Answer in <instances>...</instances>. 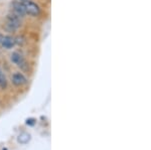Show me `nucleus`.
Returning <instances> with one entry per match:
<instances>
[{
	"label": "nucleus",
	"mask_w": 151,
	"mask_h": 150,
	"mask_svg": "<svg viewBox=\"0 0 151 150\" xmlns=\"http://www.w3.org/2000/svg\"><path fill=\"white\" fill-rule=\"evenodd\" d=\"M21 20L16 14H8L6 17V27L9 30H16L20 27Z\"/></svg>",
	"instance_id": "nucleus-1"
},
{
	"label": "nucleus",
	"mask_w": 151,
	"mask_h": 150,
	"mask_svg": "<svg viewBox=\"0 0 151 150\" xmlns=\"http://www.w3.org/2000/svg\"><path fill=\"white\" fill-rule=\"evenodd\" d=\"M23 5L24 8H25V13L29 14V15H32V16H36L40 14V6L37 5L35 2H31V1H24L23 2Z\"/></svg>",
	"instance_id": "nucleus-2"
},
{
	"label": "nucleus",
	"mask_w": 151,
	"mask_h": 150,
	"mask_svg": "<svg viewBox=\"0 0 151 150\" xmlns=\"http://www.w3.org/2000/svg\"><path fill=\"white\" fill-rule=\"evenodd\" d=\"M11 60L16 65L17 67H19L22 70L27 69V62H25V60L23 59V57L18 52H13L11 55Z\"/></svg>",
	"instance_id": "nucleus-3"
},
{
	"label": "nucleus",
	"mask_w": 151,
	"mask_h": 150,
	"mask_svg": "<svg viewBox=\"0 0 151 150\" xmlns=\"http://www.w3.org/2000/svg\"><path fill=\"white\" fill-rule=\"evenodd\" d=\"M11 80H12V83L17 87H21V86H23V85H25L26 83H27V80H26V78L23 76L22 74H20V72H15V74L12 76Z\"/></svg>",
	"instance_id": "nucleus-4"
},
{
	"label": "nucleus",
	"mask_w": 151,
	"mask_h": 150,
	"mask_svg": "<svg viewBox=\"0 0 151 150\" xmlns=\"http://www.w3.org/2000/svg\"><path fill=\"white\" fill-rule=\"evenodd\" d=\"M13 8L17 16H23L25 14V8H24L23 2H14Z\"/></svg>",
	"instance_id": "nucleus-5"
},
{
	"label": "nucleus",
	"mask_w": 151,
	"mask_h": 150,
	"mask_svg": "<svg viewBox=\"0 0 151 150\" xmlns=\"http://www.w3.org/2000/svg\"><path fill=\"white\" fill-rule=\"evenodd\" d=\"M1 44H2V47L5 48H11L15 44V39H14L12 36H3Z\"/></svg>",
	"instance_id": "nucleus-6"
},
{
	"label": "nucleus",
	"mask_w": 151,
	"mask_h": 150,
	"mask_svg": "<svg viewBox=\"0 0 151 150\" xmlns=\"http://www.w3.org/2000/svg\"><path fill=\"white\" fill-rule=\"evenodd\" d=\"M6 87H7V80L5 78V76L2 74V72L0 71V88L5 89Z\"/></svg>",
	"instance_id": "nucleus-7"
},
{
	"label": "nucleus",
	"mask_w": 151,
	"mask_h": 150,
	"mask_svg": "<svg viewBox=\"0 0 151 150\" xmlns=\"http://www.w3.org/2000/svg\"><path fill=\"white\" fill-rule=\"evenodd\" d=\"M2 39H3V35L0 33V43H1V42H2Z\"/></svg>",
	"instance_id": "nucleus-8"
},
{
	"label": "nucleus",
	"mask_w": 151,
	"mask_h": 150,
	"mask_svg": "<svg viewBox=\"0 0 151 150\" xmlns=\"http://www.w3.org/2000/svg\"><path fill=\"white\" fill-rule=\"evenodd\" d=\"M21 1H23V2H24V1H28V0H21Z\"/></svg>",
	"instance_id": "nucleus-9"
}]
</instances>
